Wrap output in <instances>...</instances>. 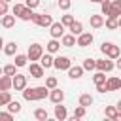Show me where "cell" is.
Returning a JSON list of instances; mask_svg holds the SVG:
<instances>
[{
  "label": "cell",
  "mask_w": 121,
  "mask_h": 121,
  "mask_svg": "<svg viewBox=\"0 0 121 121\" xmlns=\"http://www.w3.org/2000/svg\"><path fill=\"white\" fill-rule=\"evenodd\" d=\"M49 89L45 85H40V87H30V89H25L23 91V98L28 100V102H34V100H42L45 96H49Z\"/></svg>",
  "instance_id": "1"
},
{
  "label": "cell",
  "mask_w": 121,
  "mask_h": 121,
  "mask_svg": "<svg viewBox=\"0 0 121 121\" xmlns=\"http://www.w3.org/2000/svg\"><path fill=\"white\" fill-rule=\"evenodd\" d=\"M100 51H102L108 59H113V60H117L119 55H121L119 45H115V43H112V42H104V43L100 45Z\"/></svg>",
  "instance_id": "2"
},
{
  "label": "cell",
  "mask_w": 121,
  "mask_h": 121,
  "mask_svg": "<svg viewBox=\"0 0 121 121\" xmlns=\"http://www.w3.org/2000/svg\"><path fill=\"white\" fill-rule=\"evenodd\" d=\"M26 55H28V60H32V62L42 60V57H43V47H42L40 43H30Z\"/></svg>",
  "instance_id": "3"
},
{
  "label": "cell",
  "mask_w": 121,
  "mask_h": 121,
  "mask_svg": "<svg viewBox=\"0 0 121 121\" xmlns=\"http://www.w3.org/2000/svg\"><path fill=\"white\" fill-rule=\"evenodd\" d=\"M32 23L38 25V26H51L53 25V19H51V15H45V13H34Z\"/></svg>",
  "instance_id": "4"
},
{
  "label": "cell",
  "mask_w": 121,
  "mask_h": 121,
  "mask_svg": "<svg viewBox=\"0 0 121 121\" xmlns=\"http://www.w3.org/2000/svg\"><path fill=\"white\" fill-rule=\"evenodd\" d=\"M49 32H51V38L53 40H59V38H62L64 36V25L59 21V23H53L51 26H49Z\"/></svg>",
  "instance_id": "5"
},
{
  "label": "cell",
  "mask_w": 121,
  "mask_h": 121,
  "mask_svg": "<svg viewBox=\"0 0 121 121\" xmlns=\"http://www.w3.org/2000/svg\"><path fill=\"white\" fill-rule=\"evenodd\" d=\"M53 68H57V70H70L72 68V60L68 57H57Z\"/></svg>",
  "instance_id": "6"
},
{
  "label": "cell",
  "mask_w": 121,
  "mask_h": 121,
  "mask_svg": "<svg viewBox=\"0 0 121 121\" xmlns=\"http://www.w3.org/2000/svg\"><path fill=\"white\" fill-rule=\"evenodd\" d=\"M113 68H115V64L112 60H108V59H98L96 60V70L98 72H112Z\"/></svg>",
  "instance_id": "7"
},
{
  "label": "cell",
  "mask_w": 121,
  "mask_h": 121,
  "mask_svg": "<svg viewBox=\"0 0 121 121\" xmlns=\"http://www.w3.org/2000/svg\"><path fill=\"white\" fill-rule=\"evenodd\" d=\"M28 70H30V76H32V78H36V79L43 78V74H45V68H43L42 64H38V62H30Z\"/></svg>",
  "instance_id": "8"
},
{
  "label": "cell",
  "mask_w": 121,
  "mask_h": 121,
  "mask_svg": "<svg viewBox=\"0 0 121 121\" xmlns=\"http://www.w3.org/2000/svg\"><path fill=\"white\" fill-rule=\"evenodd\" d=\"M13 89L15 91H25L26 89V76H23V74L13 76Z\"/></svg>",
  "instance_id": "9"
},
{
  "label": "cell",
  "mask_w": 121,
  "mask_h": 121,
  "mask_svg": "<svg viewBox=\"0 0 121 121\" xmlns=\"http://www.w3.org/2000/svg\"><path fill=\"white\" fill-rule=\"evenodd\" d=\"M93 43V34L91 32H83L81 36H78V45L79 47H87Z\"/></svg>",
  "instance_id": "10"
},
{
  "label": "cell",
  "mask_w": 121,
  "mask_h": 121,
  "mask_svg": "<svg viewBox=\"0 0 121 121\" xmlns=\"http://www.w3.org/2000/svg\"><path fill=\"white\" fill-rule=\"evenodd\" d=\"M49 98H51V102H53V104H62V100H64V91H60V89L57 87V89H53V91H51Z\"/></svg>",
  "instance_id": "11"
},
{
  "label": "cell",
  "mask_w": 121,
  "mask_h": 121,
  "mask_svg": "<svg viewBox=\"0 0 121 121\" xmlns=\"http://www.w3.org/2000/svg\"><path fill=\"white\" fill-rule=\"evenodd\" d=\"M13 87V78L11 76H2L0 78V93L2 91H9Z\"/></svg>",
  "instance_id": "12"
},
{
  "label": "cell",
  "mask_w": 121,
  "mask_h": 121,
  "mask_svg": "<svg viewBox=\"0 0 121 121\" xmlns=\"http://www.w3.org/2000/svg\"><path fill=\"white\" fill-rule=\"evenodd\" d=\"M66 117H68L66 106H62V104H57V106H55V119H57V121H64Z\"/></svg>",
  "instance_id": "13"
},
{
  "label": "cell",
  "mask_w": 121,
  "mask_h": 121,
  "mask_svg": "<svg viewBox=\"0 0 121 121\" xmlns=\"http://www.w3.org/2000/svg\"><path fill=\"white\" fill-rule=\"evenodd\" d=\"M89 23H91V26H93V28H100V26H104V25H106V19H104L102 15H91Z\"/></svg>",
  "instance_id": "14"
},
{
  "label": "cell",
  "mask_w": 121,
  "mask_h": 121,
  "mask_svg": "<svg viewBox=\"0 0 121 121\" xmlns=\"http://www.w3.org/2000/svg\"><path fill=\"white\" fill-rule=\"evenodd\" d=\"M60 43H62L64 47H72V45H78V40H76L74 34H64V36L60 38Z\"/></svg>",
  "instance_id": "15"
},
{
  "label": "cell",
  "mask_w": 121,
  "mask_h": 121,
  "mask_svg": "<svg viewBox=\"0 0 121 121\" xmlns=\"http://www.w3.org/2000/svg\"><path fill=\"white\" fill-rule=\"evenodd\" d=\"M117 89H121V79L119 78H108L106 91H117Z\"/></svg>",
  "instance_id": "16"
},
{
  "label": "cell",
  "mask_w": 121,
  "mask_h": 121,
  "mask_svg": "<svg viewBox=\"0 0 121 121\" xmlns=\"http://www.w3.org/2000/svg\"><path fill=\"white\" fill-rule=\"evenodd\" d=\"M83 72H85L83 66H72V68L68 70V76H70L72 79H79V78L83 76Z\"/></svg>",
  "instance_id": "17"
},
{
  "label": "cell",
  "mask_w": 121,
  "mask_h": 121,
  "mask_svg": "<svg viewBox=\"0 0 121 121\" xmlns=\"http://www.w3.org/2000/svg\"><path fill=\"white\" fill-rule=\"evenodd\" d=\"M40 64L47 70V68H51V66H55V59L51 57V53H47V55H43L42 57V60H40Z\"/></svg>",
  "instance_id": "18"
},
{
  "label": "cell",
  "mask_w": 121,
  "mask_h": 121,
  "mask_svg": "<svg viewBox=\"0 0 121 121\" xmlns=\"http://www.w3.org/2000/svg\"><path fill=\"white\" fill-rule=\"evenodd\" d=\"M93 81H95V85H96V87H100V85H106V83H108V79H106V74H104V72H96V74L93 76Z\"/></svg>",
  "instance_id": "19"
},
{
  "label": "cell",
  "mask_w": 121,
  "mask_h": 121,
  "mask_svg": "<svg viewBox=\"0 0 121 121\" xmlns=\"http://www.w3.org/2000/svg\"><path fill=\"white\" fill-rule=\"evenodd\" d=\"M34 117H36V121H47L49 113L45 108H38V110H34Z\"/></svg>",
  "instance_id": "20"
},
{
  "label": "cell",
  "mask_w": 121,
  "mask_h": 121,
  "mask_svg": "<svg viewBox=\"0 0 121 121\" xmlns=\"http://www.w3.org/2000/svg\"><path fill=\"white\" fill-rule=\"evenodd\" d=\"M45 47H47V53H57V51L60 49V42L51 38V40L47 42V45H45Z\"/></svg>",
  "instance_id": "21"
},
{
  "label": "cell",
  "mask_w": 121,
  "mask_h": 121,
  "mask_svg": "<svg viewBox=\"0 0 121 121\" xmlns=\"http://www.w3.org/2000/svg\"><path fill=\"white\" fill-rule=\"evenodd\" d=\"M15 25V15H4L2 17V26L4 28H11Z\"/></svg>",
  "instance_id": "22"
},
{
  "label": "cell",
  "mask_w": 121,
  "mask_h": 121,
  "mask_svg": "<svg viewBox=\"0 0 121 121\" xmlns=\"http://www.w3.org/2000/svg\"><path fill=\"white\" fill-rule=\"evenodd\" d=\"M70 34H74V36H81V34H83V25H81L79 21H76V23L70 26Z\"/></svg>",
  "instance_id": "23"
},
{
  "label": "cell",
  "mask_w": 121,
  "mask_h": 121,
  "mask_svg": "<svg viewBox=\"0 0 121 121\" xmlns=\"http://www.w3.org/2000/svg\"><path fill=\"white\" fill-rule=\"evenodd\" d=\"M100 11H102V15H110V11H112V0H102L100 2Z\"/></svg>",
  "instance_id": "24"
},
{
  "label": "cell",
  "mask_w": 121,
  "mask_h": 121,
  "mask_svg": "<svg viewBox=\"0 0 121 121\" xmlns=\"http://www.w3.org/2000/svg\"><path fill=\"white\" fill-rule=\"evenodd\" d=\"M19 19H23V21H32V19H34V11H32L30 8H25L23 13L19 15Z\"/></svg>",
  "instance_id": "25"
},
{
  "label": "cell",
  "mask_w": 121,
  "mask_h": 121,
  "mask_svg": "<svg viewBox=\"0 0 121 121\" xmlns=\"http://www.w3.org/2000/svg\"><path fill=\"white\" fill-rule=\"evenodd\" d=\"M26 60H28V55H15V66L17 68L26 66Z\"/></svg>",
  "instance_id": "26"
},
{
  "label": "cell",
  "mask_w": 121,
  "mask_h": 121,
  "mask_svg": "<svg viewBox=\"0 0 121 121\" xmlns=\"http://www.w3.org/2000/svg\"><path fill=\"white\" fill-rule=\"evenodd\" d=\"M11 102V95H9V91H2L0 93V106H8Z\"/></svg>",
  "instance_id": "27"
},
{
  "label": "cell",
  "mask_w": 121,
  "mask_h": 121,
  "mask_svg": "<svg viewBox=\"0 0 121 121\" xmlns=\"http://www.w3.org/2000/svg\"><path fill=\"white\" fill-rule=\"evenodd\" d=\"M91 104H93V96H91V95H87V93H85V95H81V96H79V106L87 108V106H91Z\"/></svg>",
  "instance_id": "28"
},
{
  "label": "cell",
  "mask_w": 121,
  "mask_h": 121,
  "mask_svg": "<svg viewBox=\"0 0 121 121\" xmlns=\"http://www.w3.org/2000/svg\"><path fill=\"white\" fill-rule=\"evenodd\" d=\"M6 108H8V112H9V113H19V112H21V104H19L17 100H11Z\"/></svg>",
  "instance_id": "29"
},
{
  "label": "cell",
  "mask_w": 121,
  "mask_h": 121,
  "mask_svg": "<svg viewBox=\"0 0 121 121\" xmlns=\"http://www.w3.org/2000/svg\"><path fill=\"white\" fill-rule=\"evenodd\" d=\"M15 51H17V43L15 42H8L6 47H4V53L6 55H15Z\"/></svg>",
  "instance_id": "30"
},
{
  "label": "cell",
  "mask_w": 121,
  "mask_h": 121,
  "mask_svg": "<svg viewBox=\"0 0 121 121\" xmlns=\"http://www.w3.org/2000/svg\"><path fill=\"white\" fill-rule=\"evenodd\" d=\"M83 68L89 70V72L96 70V60H95V59H85V60H83Z\"/></svg>",
  "instance_id": "31"
},
{
  "label": "cell",
  "mask_w": 121,
  "mask_h": 121,
  "mask_svg": "<svg viewBox=\"0 0 121 121\" xmlns=\"http://www.w3.org/2000/svg\"><path fill=\"white\" fill-rule=\"evenodd\" d=\"M60 23H62L64 26H68V28H70V26L76 23V19H74V15H62V17H60Z\"/></svg>",
  "instance_id": "32"
},
{
  "label": "cell",
  "mask_w": 121,
  "mask_h": 121,
  "mask_svg": "<svg viewBox=\"0 0 121 121\" xmlns=\"http://www.w3.org/2000/svg\"><path fill=\"white\" fill-rule=\"evenodd\" d=\"M106 26H108L110 30H115V28H119V19L108 17V19H106Z\"/></svg>",
  "instance_id": "33"
},
{
  "label": "cell",
  "mask_w": 121,
  "mask_h": 121,
  "mask_svg": "<svg viewBox=\"0 0 121 121\" xmlns=\"http://www.w3.org/2000/svg\"><path fill=\"white\" fill-rule=\"evenodd\" d=\"M26 6L25 4H13V8H11V13L15 15V17H19L21 13H23V9H25Z\"/></svg>",
  "instance_id": "34"
},
{
  "label": "cell",
  "mask_w": 121,
  "mask_h": 121,
  "mask_svg": "<svg viewBox=\"0 0 121 121\" xmlns=\"http://www.w3.org/2000/svg\"><path fill=\"white\" fill-rule=\"evenodd\" d=\"M15 68H17L15 64H6V66H4V76H11V78L17 76V74H15Z\"/></svg>",
  "instance_id": "35"
},
{
  "label": "cell",
  "mask_w": 121,
  "mask_h": 121,
  "mask_svg": "<svg viewBox=\"0 0 121 121\" xmlns=\"http://www.w3.org/2000/svg\"><path fill=\"white\" fill-rule=\"evenodd\" d=\"M45 87H47L49 91H53V89H57V78H53V76H49V78L45 79Z\"/></svg>",
  "instance_id": "36"
},
{
  "label": "cell",
  "mask_w": 121,
  "mask_h": 121,
  "mask_svg": "<svg viewBox=\"0 0 121 121\" xmlns=\"http://www.w3.org/2000/svg\"><path fill=\"white\" fill-rule=\"evenodd\" d=\"M117 113H119V112H117L115 106H106V117H108V119H113Z\"/></svg>",
  "instance_id": "37"
},
{
  "label": "cell",
  "mask_w": 121,
  "mask_h": 121,
  "mask_svg": "<svg viewBox=\"0 0 121 121\" xmlns=\"http://www.w3.org/2000/svg\"><path fill=\"white\" fill-rule=\"evenodd\" d=\"M70 6H72V0H59V8H60V9L68 11V9H70Z\"/></svg>",
  "instance_id": "38"
},
{
  "label": "cell",
  "mask_w": 121,
  "mask_h": 121,
  "mask_svg": "<svg viewBox=\"0 0 121 121\" xmlns=\"http://www.w3.org/2000/svg\"><path fill=\"white\" fill-rule=\"evenodd\" d=\"M0 121H13V113H9V112H0Z\"/></svg>",
  "instance_id": "39"
},
{
  "label": "cell",
  "mask_w": 121,
  "mask_h": 121,
  "mask_svg": "<svg viewBox=\"0 0 121 121\" xmlns=\"http://www.w3.org/2000/svg\"><path fill=\"white\" fill-rule=\"evenodd\" d=\"M74 115L81 119V117L85 115V108H83V106H78V108H74Z\"/></svg>",
  "instance_id": "40"
},
{
  "label": "cell",
  "mask_w": 121,
  "mask_h": 121,
  "mask_svg": "<svg viewBox=\"0 0 121 121\" xmlns=\"http://www.w3.org/2000/svg\"><path fill=\"white\" fill-rule=\"evenodd\" d=\"M0 15H8V2H0Z\"/></svg>",
  "instance_id": "41"
},
{
  "label": "cell",
  "mask_w": 121,
  "mask_h": 121,
  "mask_svg": "<svg viewBox=\"0 0 121 121\" xmlns=\"http://www.w3.org/2000/svg\"><path fill=\"white\" fill-rule=\"evenodd\" d=\"M38 4H40V0H26V2H25V6H26V8H30V9H34Z\"/></svg>",
  "instance_id": "42"
},
{
  "label": "cell",
  "mask_w": 121,
  "mask_h": 121,
  "mask_svg": "<svg viewBox=\"0 0 121 121\" xmlns=\"http://www.w3.org/2000/svg\"><path fill=\"white\" fill-rule=\"evenodd\" d=\"M115 68H117V70H121V57L117 59V62H115Z\"/></svg>",
  "instance_id": "43"
},
{
  "label": "cell",
  "mask_w": 121,
  "mask_h": 121,
  "mask_svg": "<svg viewBox=\"0 0 121 121\" xmlns=\"http://www.w3.org/2000/svg\"><path fill=\"white\" fill-rule=\"evenodd\" d=\"M113 121H121V112H119V113H117V115L113 117Z\"/></svg>",
  "instance_id": "44"
},
{
  "label": "cell",
  "mask_w": 121,
  "mask_h": 121,
  "mask_svg": "<svg viewBox=\"0 0 121 121\" xmlns=\"http://www.w3.org/2000/svg\"><path fill=\"white\" fill-rule=\"evenodd\" d=\"M68 121H81V119H79V117H76V115H72V117H70Z\"/></svg>",
  "instance_id": "45"
},
{
  "label": "cell",
  "mask_w": 121,
  "mask_h": 121,
  "mask_svg": "<svg viewBox=\"0 0 121 121\" xmlns=\"http://www.w3.org/2000/svg\"><path fill=\"white\" fill-rule=\"evenodd\" d=\"M115 108H117V112H121V100L117 102V106H115Z\"/></svg>",
  "instance_id": "46"
},
{
  "label": "cell",
  "mask_w": 121,
  "mask_h": 121,
  "mask_svg": "<svg viewBox=\"0 0 121 121\" xmlns=\"http://www.w3.org/2000/svg\"><path fill=\"white\" fill-rule=\"evenodd\" d=\"M104 121H113V119H108V117H104Z\"/></svg>",
  "instance_id": "47"
},
{
  "label": "cell",
  "mask_w": 121,
  "mask_h": 121,
  "mask_svg": "<svg viewBox=\"0 0 121 121\" xmlns=\"http://www.w3.org/2000/svg\"><path fill=\"white\" fill-rule=\"evenodd\" d=\"M47 121H57V119H55V117H53V119H51V117H49V119H47Z\"/></svg>",
  "instance_id": "48"
},
{
  "label": "cell",
  "mask_w": 121,
  "mask_h": 121,
  "mask_svg": "<svg viewBox=\"0 0 121 121\" xmlns=\"http://www.w3.org/2000/svg\"><path fill=\"white\" fill-rule=\"evenodd\" d=\"M2 2H8V4H9V2H11V0H2Z\"/></svg>",
  "instance_id": "49"
},
{
  "label": "cell",
  "mask_w": 121,
  "mask_h": 121,
  "mask_svg": "<svg viewBox=\"0 0 121 121\" xmlns=\"http://www.w3.org/2000/svg\"><path fill=\"white\" fill-rule=\"evenodd\" d=\"M119 28H121V17H119Z\"/></svg>",
  "instance_id": "50"
},
{
  "label": "cell",
  "mask_w": 121,
  "mask_h": 121,
  "mask_svg": "<svg viewBox=\"0 0 121 121\" xmlns=\"http://www.w3.org/2000/svg\"><path fill=\"white\" fill-rule=\"evenodd\" d=\"M91 2H102V0H91Z\"/></svg>",
  "instance_id": "51"
}]
</instances>
